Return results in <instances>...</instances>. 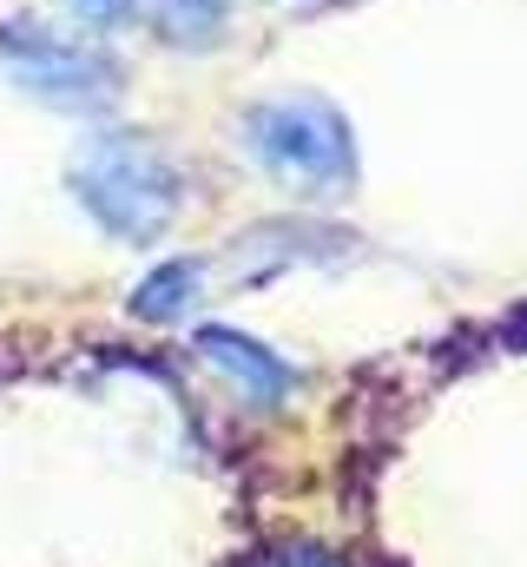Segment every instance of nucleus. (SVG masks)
<instances>
[{
  "instance_id": "0eeeda50",
  "label": "nucleus",
  "mask_w": 527,
  "mask_h": 567,
  "mask_svg": "<svg viewBox=\"0 0 527 567\" xmlns=\"http://www.w3.org/2000/svg\"><path fill=\"white\" fill-rule=\"evenodd\" d=\"M132 7H138V0H73V13H80V20H93V27H113V20H126Z\"/></svg>"
},
{
  "instance_id": "7ed1b4c3",
  "label": "nucleus",
  "mask_w": 527,
  "mask_h": 567,
  "mask_svg": "<svg viewBox=\"0 0 527 567\" xmlns=\"http://www.w3.org/2000/svg\"><path fill=\"white\" fill-rule=\"evenodd\" d=\"M0 66H7L27 93H40L46 106H66V113L106 106V100L120 93V66H113L100 47L60 40V33H46V27H20V20L0 27Z\"/></svg>"
},
{
  "instance_id": "423d86ee",
  "label": "nucleus",
  "mask_w": 527,
  "mask_h": 567,
  "mask_svg": "<svg viewBox=\"0 0 527 567\" xmlns=\"http://www.w3.org/2000/svg\"><path fill=\"white\" fill-rule=\"evenodd\" d=\"M198 265L192 258H172V265H158L152 278L138 284V297H132V310L138 317H152V323H172V317H185V303L198 297Z\"/></svg>"
},
{
  "instance_id": "20e7f679",
  "label": "nucleus",
  "mask_w": 527,
  "mask_h": 567,
  "mask_svg": "<svg viewBox=\"0 0 527 567\" xmlns=\"http://www.w3.org/2000/svg\"><path fill=\"white\" fill-rule=\"evenodd\" d=\"M198 357H205V370H218L251 410H277L283 396H290V363L283 357H270L258 337H245V330H198Z\"/></svg>"
},
{
  "instance_id": "6e6552de",
  "label": "nucleus",
  "mask_w": 527,
  "mask_h": 567,
  "mask_svg": "<svg viewBox=\"0 0 527 567\" xmlns=\"http://www.w3.org/2000/svg\"><path fill=\"white\" fill-rule=\"evenodd\" d=\"M277 567H330V561H323L317 548H290V555H283V561H277Z\"/></svg>"
},
{
  "instance_id": "f257e3e1",
  "label": "nucleus",
  "mask_w": 527,
  "mask_h": 567,
  "mask_svg": "<svg viewBox=\"0 0 527 567\" xmlns=\"http://www.w3.org/2000/svg\"><path fill=\"white\" fill-rule=\"evenodd\" d=\"M73 192L100 218V231L152 245L178 218V172L145 133H100L73 158Z\"/></svg>"
},
{
  "instance_id": "f03ea898",
  "label": "nucleus",
  "mask_w": 527,
  "mask_h": 567,
  "mask_svg": "<svg viewBox=\"0 0 527 567\" xmlns=\"http://www.w3.org/2000/svg\"><path fill=\"white\" fill-rule=\"evenodd\" d=\"M245 145L258 152V165L270 178H283L303 198H337L356 178V140L350 120L330 100L290 93V100H264L245 120Z\"/></svg>"
},
{
  "instance_id": "39448f33",
  "label": "nucleus",
  "mask_w": 527,
  "mask_h": 567,
  "mask_svg": "<svg viewBox=\"0 0 527 567\" xmlns=\"http://www.w3.org/2000/svg\"><path fill=\"white\" fill-rule=\"evenodd\" d=\"M138 13L172 47H218V33H225V0H138Z\"/></svg>"
}]
</instances>
